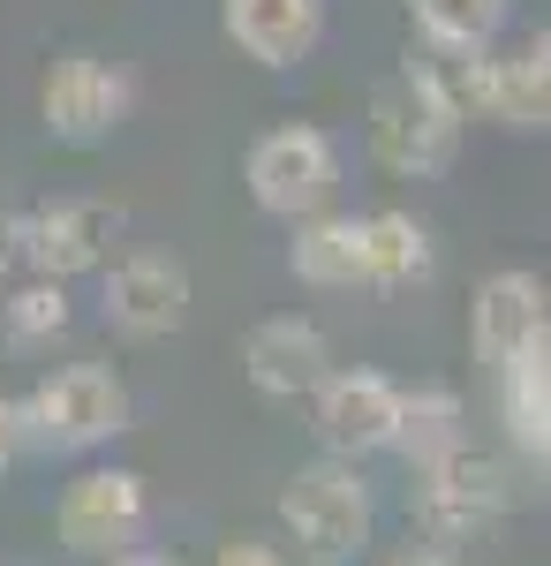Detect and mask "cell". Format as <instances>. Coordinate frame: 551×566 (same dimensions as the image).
Returning <instances> with one entry per match:
<instances>
[{
  "instance_id": "1",
  "label": "cell",
  "mask_w": 551,
  "mask_h": 566,
  "mask_svg": "<svg viewBox=\"0 0 551 566\" xmlns=\"http://www.w3.org/2000/svg\"><path fill=\"white\" fill-rule=\"evenodd\" d=\"M136 423V392L114 363H61L15 400L23 453H98Z\"/></svg>"
},
{
  "instance_id": "2",
  "label": "cell",
  "mask_w": 551,
  "mask_h": 566,
  "mask_svg": "<svg viewBox=\"0 0 551 566\" xmlns=\"http://www.w3.org/2000/svg\"><path fill=\"white\" fill-rule=\"evenodd\" d=\"M280 552L295 566H355L378 544V506L355 461H310L280 491Z\"/></svg>"
},
{
  "instance_id": "3",
  "label": "cell",
  "mask_w": 551,
  "mask_h": 566,
  "mask_svg": "<svg viewBox=\"0 0 551 566\" xmlns=\"http://www.w3.org/2000/svg\"><path fill=\"white\" fill-rule=\"evenodd\" d=\"M461 114L446 106V91L430 84L424 61H401L378 91H371V159L401 181H438L461 159Z\"/></svg>"
},
{
  "instance_id": "4",
  "label": "cell",
  "mask_w": 551,
  "mask_h": 566,
  "mask_svg": "<svg viewBox=\"0 0 551 566\" xmlns=\"http://www.w3.org/2000/svg\"><path fill=\"white\" fill-rule=\"evenodd\" d=\"M128 212L114 197H91V189H69V197H39L31 212H15V272L31 280H84V272H106L122 258Z\"/></svg>"
},
{
  "instance_id": "5",
  "label": "cell",
  "mask_w": 551,
  "mask_h": 566,
  "mask_svg": "<svg viewBox=\"0 0 551 566\" xmlns=\"http://www.w3.org/2000/svg\"><path fill=\"white\" fill-rule=\"evenodd\" d=\"M340 175H347L340 167V136L318 129V122H272L242 151V189H250L257 212L280 219V227H295L310 212H333Z\"/></svg>"
},
{
  "instance_id": "6",
  "label": "cell",
  "mask_w": 551,
  "mask_h": 566,
  "mask_svg": "<svg viewBox=\"0 0 551 566\" xmlns=\"http://www.w3.org/2000/svg\"><path fill=\"white\" fill-rule=\"evenodd\" d=\"M513 514V469L484 446H454L446 461L416 469V491H408V528H424L438 544H484L491 528Z\"/></svg>"
},
{
  "instance_id": "7",
  "label": "cell",
  "mask_w": 551,
  "mask_h": 566,
  "mask_svg": "<svg viewBox=\"0 0 551 566\" xmlns=\"http://www.w3.org/2000/svg\"><path fill=\"white\" fill-rule=\"evenodd\" d=\"M144 528H152V483L136 469H122V461L76 469L61 483V499H53V536L76 559H114L128 544H144Z\"/></svg>"
},
{
  "instance_id": "8",
  "label": "cell",
  "mask_w": 551,
  "mask_h": 566,
  "mask_svg": "<svg viewBox=\"0 0 551 566\" xmlns=\"http://www.w3.org/2000/svg\"><path fill=\"white\" fill-rule=\"evenodd\" d=\"M128 106H136V84H128L122 61H106V53H53L39 76V122L45 136L61 144V151H98L106 136L128 122Z\"/></svg>"
},
{
  "instance_id": "9",
  "label": "cell",
  "mask_w": 551,
  "mask_h": 566,
  "mask_svg": "<svg viewBox=\"0 0 551 566\" xmlns=\"http://www.w3.org/2000/svg\"><path fill=\"white\" fill-rule=\"evenodd\" d=\"M393 423H401V386L385 370H325L310 386V431L325 446V461H371L393 453Z\"/></svg>"
},
{
  "instance_id": "10",
  "label": "cell",
  "mask_w": 551,
  "mask_h": 566,
  "mask_svg": "<svg viewBox=\"0 0 551 566\" xmlns=\"http://www.w3.org/2000/svg\"><path fill=\"white\" fill-rule=\"evenodd\" d=\"M98 317L122 340H167L189 317V272L167 250H122L98 272Z\"/></svg>"
},
{
  "instance_id": "11",
  "label": "cell",
  "mask_w": 551,
  "mask_h": 566,
  "mask_svg": "<svg viewBox=\"0 0 551 566\" xmlns=\"http://www.w3.org/2000/svg\"><path fill=\"white\" fill-rule=\"evenodd\" d=\"M468 122H491V129H507V136H544L551 129V45H544V31L521 39L513 53H476Z\"/></svg>"
},
{
  "instance_id": "12",
  "label": "cell",
  "mask_w": 551,
  "mask_h": 566,
  "mask_svg": "<svg viewBox=\"0 0 551 566\" xmlns=\"http://www.w3.org/2000/svg\"><path fill=\"white\" fill-rule=\"evenodd\" d=\"M529 348H551V303H544V280L537 272H491L476 295H468V355L484 363V370H499L513 355Z\"/></svg>"
},
{
  "instance_id": "13",
  "label": "cell",
  "mask_w": 551,
  "mask_h": 566,
  "mask_svg": "<svg viewBox=\"0 0 551 566\" xmlns=\"http://www.w3.org/2000/svg\"><path fill=\"white\" fill-rule=\"evenodd\" d=\"M325 370H333V340H325V325L302 317V310L257 317L250 340H242V378H250V392H264V400H310V386H318Z\"/></svg>"
},
{
  "instance_id": "14",
  "label": "cell",
  "mask_w": 551,
  "mask_h": 566,
  "mask_svg": "<svg viewBox=\"0 0 551 566\" xmlns=\"http://www.w3.org/2000/svg\"><path fill=\"white\" fill-rule=\"evenodd\" d=\"M219 23H227V39L242 61L257 69H302L318 39H325V0H227L219 8Z\"/></svg>"
},
{
  "instance_id": "15",
  "label": "cell",
  "mask_w": 551,
  "mask_h": 566,
  "mask_svg": "<svg viewBox=\"0 0 551 566\" xmlns=\"http://www.w3.org/2000/svg\"><path fill=\"white\" fill-rule=\"evenodd\" d=\"M355 227H363V287L371 295H408V287L438 280V242L416 212L385 205V212H355Z\"/></svg>"
},
{
  "instance_id": "16",
  "label": "cell",
  "mask_w": 551,
  "mask_h": 566,
  "mask_svg": "<svg viewBox=\"0 0 551 566\" xmlns=\"http://www.w3.org/2000/svg\"><path fill=\"white\" fill-rule=\"evenodd\" d=\"M288 272L318 295H347L363 287V227L355 212H310L288 227Z\"/></svg>"
},
{
  "instance_id": "17",
  "label": "cell",
  "mask_w": 551,
  "mask_h": 566,
  "mask_svg": "<svg viewBox=\"0 0 551 566\" xmlns=\"http://www.w3.org/2000/svg\"><path fill=\"white\" fill-rule=\"evenodd\" d=\"M499 416H507V438L529 469L551 461V348H529L499 363Z\"/></svg>"
},
{
  "instance_id": "18",
  "label": "cell",
  "mask_w": 551,
  "mask_h": 566,
  "mask_svg": "<svg viewBox=\"0 0 551 566\" xmlns=\"http://www.w3.org/2000/svg\"><path fill=\"white\" fill-rule=\"evenodd\" d=\"M454 446H468V408L454 386H401V423H393V453L408 461V476L446 461Z\"/></svg>"
},
{
  "instance_id": "19",
  "label": "cell",
  "mask_w": 551,
  "mask_h": 566,
  "mask_svg": "<svg viewBox=\"0 0 551 566\" xmlns=\"http://www.w3.org/2000/svg\"><path fill=\"white\" fill-rule=\"evenodd\" d=\"M507 15L513 0H408V23H416L424 53H491Z\"/></svg>"
},
{
  "instance_id": "20",
  "label": "cell",
  "mask_w": 551,
  "mask_h": 566,
  "mask_svg": "<svg viewBox=\"0 0 551 566\" xmlns=\"http://www.w3.org/2000/svg\"><path fill=\"white\" fill-rule=\"evenodd\" d=\"M76 325V303H69V287L61 280H15L8 295H0V340L15 355H39V348H53L61 333Z\"/></svg>"
},
{
  "instance_id": "21",
  "label": "cell",
  "mask_w": 551,
  "mask_h": 566,
  "mask_svg": "<svg viewBox=\"0 0 551 566\" xmlns=\"http://www.w3.org/2000/svg\"><path fill=\"white\" fill-rule=\"evenodd\" d=\"M378 566H468L454 544H438V536H424V528H408L401 544H385L378 552Z\"/></svg>"
},
{
  "instance_id": "22",
  "label": "cell",
  "mask_w": 551,
  "mask_h": 566,
  "mask_svg": "<svg viewBox=\"0 0 551 566\" xmlns=\"http://www.w3.org/2000/svg\"><path fill=\"white\" fill-rule=\"evenodd\" d=\"M212 566H295V559H288L272 536H227L212 552Z\"/></svg>"
},
{
  "instance_id": "23",
  "label": "cell",
  "mask_w": 551,
  "mask_h": 566,
  "mask_svg": "<svg viewBox=\"0 0 551 566\" xmlns=\"http://www.w3.org/2000/svg\"><path fill=\"white\" fill-rule=\"evenodd\" d=\"M15 453H23V438H15V400L0 392V476L15 469Z\"/></svg>"
},
{
  "instance_id": "24",
  "label": "cell",
  "mask_w": 551,
  "mask_h": 566,
  "mask_svg": "<svg viewBox=\"0 0 551 566\" xmlns=\"http://www.w3.org/2000/svg\"><path fill=\"white\" fill-rule=\"evenodd\" d=\"M8 272H15V205L0 197V287H8Z\"/></svg>"
},
{
  "instance_id": "25",
  "label": "cell",
  "mask_w": 551,
  "mask_h": 566,
  "mask_svg": "<svg viewBox=\"0 0 551 566\" xmlns=\"http://www.w3.org/2000/svg\"><path fill=\"white\" fill-rule=\"evenodd\" d=\"M98 566H181V559H167V552H144V544H128V552H114V559H98Z\"/></svg>"
}]
</instances>
